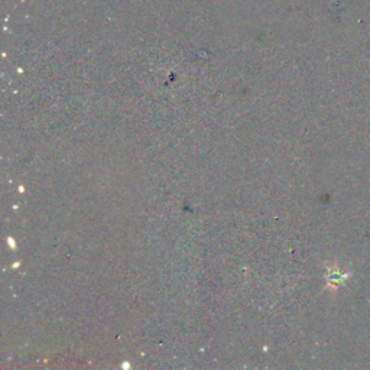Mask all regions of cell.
I'll return each instance as SVG.
<instances>
[{
  "label": "cell",
  "instance_id": "cell-1",
  "mask_svg": "<svg viewBox=\"0 0 370 370\" xmlns=\"http://www.w3.org/2000/svg\"><path fill=\"white\" fill-rule=\"evenodd\" d=\"M348 278H350V272H343L340 268H332L330 284L337 288V286L343 285Z\"/></svg>",
  "mask_w": 370,
  "mask_h": 370
}]
</instances>
